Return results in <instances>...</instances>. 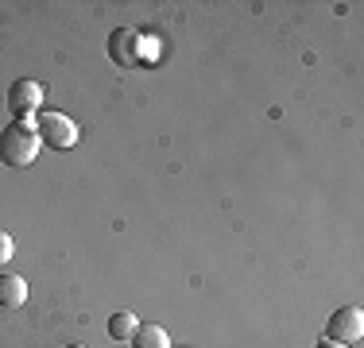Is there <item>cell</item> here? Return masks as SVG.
<instances>
[{"label": "cell", "instance_id": "cell-10", "mask_svg": "<svg viewBox=\"0 0 364 348\" xmlns=\"http://www.w3.org/2000/svg\"><path fill=\"white\" fill-rule=\"evenodd\" d=\"M318 348H349V344H337V341H322Z\"/></svg>", "mask_w": 364, "mask_h": 348}, {"label": "cell", "instance_id": "cell-5", "mask_svg": "<svg viewBox=\"0 0 364 348\" xmlns=\"http://www.w3.org/2000/svg\"><path fill=\"white\" fill-rule=\"evenodd\" d=\"M109 58L117 66H132L136 58H140V55H136V31H128V28L112 31L109 35Z\"/></svg>", "mask_w": 364, "mask_h": 348}, {"label": "cell", "instance_id": "cell-2", "mask_svg": "<svg viewBox=\"0 0 364 348\" xmlns=\"http://www.w3.org/2000/svg\"><path fill=\"white\" fill-rule=\"evenodd\" d=\"M36 132H39V143L55 147V151H66V147L77 143V124L63 112H39Z\"/></svg>", "mask_w": 364, "mask_h": 348}, {"label": "cell", "instance_id": "cell-7", "mask_svg": "<svg viewBox=\"0 0 364 348\" xmlns=\"http://www.w3.org/2000/svg\"><path fill=\"white\" fill-rule=\"evenodd\" d=\"M128 344H132V348H171V337H167V329H163V325H144V321H140Z\"/></svg>", "mask_w": 364, "mask_h": 348}, {"label": "cell", "instance_id": "cell-4", "mask_svg": "<svg viewBox=\"0 0 364 348\" xmlns=\"http://www.w3.org/2000/svg\"><path fill=\"white\" fill-rule=\"evenodd\" d=\"M8 109L16 112V120H31V112L43 109V85L31 82V77H20L8 89Z\"/></svg>", "mask_w": 364, "mask_h": 348}, {"label": "cell", "instance_id": "cell-6", "mask_svg": "<svg viewBox=\"0 0 364 348\" xmlns=\"http://www.w3.org/2000/svg\"><path fill=\"white\" fill-rule=\"evenodd\" d=\"M23 302H28V283L20 275H0V306L20 310Z\"/></svg>", "mask_w": 364, "mask_h": 348}, {"label": "cell", "instance_id": "cell-8", "mask_svg": "<svg viewBox=\"0 0 364 348\" xmlns=\"http://www.w3.org/2000/svg\"><path fill=\"white\" fill-rule=\"evenodd\" d=\"M136 313H128V310H120V313H112L109 317V337L112 341H132V333H136Z\"/></svg>", "mask_w": 364, "mask_h": 348}, {"label": "cell", "instance_id": "cell-1", "mask_svg": "<svg viewBox=\"0 0 364 348\" xmlns=\"http://www.w3.org/2000/svg\"><path fill=\"white\" fill-rule=\"evenodd\" d=\"M39 132L31 120H12V124L0 132V163L8 167H31L39 155Z\"/></svg>", "mask_w": 364, "mask_h": 348}, {"label": "cell", "instance_id": "cell-11", "mask_svg": "<svg viewBox=\"0 0 364 348\" xmlns=\"http://www.w3.org/2000/svg\"><path fill=\"white\" fill-rule=\"evenodd\" d=\"M70 348H85V344H70Z\"/></svg>", "mask_w": 364, "mask_h": 348}, {"label": "cell", "instance_id": "cell-3", "mask_svg": "<svg viewBox=\"0 0 364 348\" xmlns=\"http://www.w3.org/2000/svg\"><path fill=\"white\" fill-rule=\"evenodd\" d=\"M364 337V313L357 306H341L333 317L326 321V341L337 344H357Z\"/></svg>", "mask_w": 364, "mask_h": 348}, {"label": "cell", "instance_id": "cell-9", "mask_svg": "<svg viewBox=\"0 0 364 348\" xmlns=\"http://www.w3.org/2000/svg\"><path fill=\"white\" fill-rule=\"evenodd\" d=\"M12 256H16V244H12V236H8V232H0V267H4Z\"/></svg>", "mask_w": 364, "mask_h": 348}]
</instances>
